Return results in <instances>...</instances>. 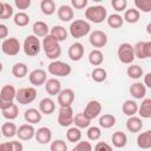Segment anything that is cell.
Returning <instances> with one entry per match:
<instances>
[{
    "label": "cell",
    "mask_w": 151,
    "mask_h": 151,
    "mask_svg": "<svg viewBox=\"0 0 151 151\" xmlns=\"http://www.w3.org/2000/svg\"><path fill=\"white\" fill-rule=\"evenodd\" d=\"M42 48L45 51L46 57L53 61L57 60L61 54V47H60L59 41L51 34L46 35L42 39Z\"/></svg>",
    "instance_id": "cell-1"
},
{
    "label": "cell",
    "mask_w": 151,
    "mask_h": 151,
    "mask_svg": "<svg viewBox=\"0 0 151 151\" xmlns=\"http://www.w3.org/2000/svg\"><path fill=\"white\" fill-rule=\"evenodd\" d=\"M107 11L104 6H90L85 9V18L93 24H101L105 19H107Z\"/></svg>",
    "instance_id": "cell-2"
},
{
    "label": "cell",
    "mask_w": 151,
    "mask_h": 151,
    "mask_svg": "<svg viewBox=\"0 0 151 151\" xmlns=\"http://www.w3.org/2000/svg\"><path fill=\"white\" fill-rule=\"evenodd\" d=\"M68 29H70V34L73 38L79 39V38H83V37L87 35L88 33H91V25L85 20L77 19V20L71 22Z\"/></svg>",
    "instance_id": "cell-3"
},
{
    "label": "cell",
    "mask_w": 151,
    "mask_h": 151,
    "mask_svg": "<svg viewBox=\"0 0 151 151\" xmlns=\"http://www.w3.org/2000/svg\"><path fill=\"white\" fill-rule=\"evenodd\" d=\"M41 42L39 40L38 37H35L34 34H29L25 38L24 40V53L28 57H35L37 54H39L40 50H41Z\"/></svg>",
    "instance_id": "cell-4"
},
{
    "label": "cell",
    "mask_w": 151,
    "mask_h": 151,
    "mask_svg": "<svg viewBox=\"0 0 151 151\" xmlns=\"http://www.w3.org/2000/svg\"><path fill=\"white\" fill-rule=\"evenodd\" d=\"M117 55H118L119 61L122 64H125V65H131L136 58L133 46L129 42H123L119 45L118 51H117Z\"/></svg>",
    "instance_id": "cell-5"
},
{
    "label": "cell",
    "mask_w": 151,
    "mask_h": 151,
    "mask_svg": "<svg viewBox=\"0 0 151 151\" xmlns=\"http://www.w3.org/2000/svg\"><path fill=\"white\" fill-rule=\"evenodd\" d=\"M47 70L52 76H57V77H67L72 72V67L68 64L60 60L51 61L47 66Z\"/></svg>",
    "instance_id": "cell-6"
},
{
    "label": "cell",
    "mask_w": 151,
    "mask_h": 151,
    "mask_svg": "<svg viewBox=\"0 0 151 151\" xmlns=\"http://www.w3.org/2000/svg\"><path fill=\"white\" fill-rule=\"evenodd\" d=\"M37 98V90L35 87H21L17 91V101L21 105H27L31 104L34 99Z\"/></svg>",
    "instance_id": "cell-7"
},
{
    "label": "cell",
    "mask_w": 151,
    "mask_h": 151,
    "mask_svg": "<svg viewBox=\"0 0 151 151\" xmlns=\"http://www.w3.org/2000/svg\"><path fill=\"white\" fill-rule=\"evenodd\" d=\"M20 42L17 38H7L5 40H2L1 44V51L4 54L9 55V57H14L20 52Z\"/></svg>",
    "instance_id": "cell-8"
},
{
    "label": "cell",
    "mask_w": 151,
    "mask_h": 151,
    "mask_svg": "<svg viewBox=\"0 0 151 151\" xmlns=\"http://www.w3.org/2000/svg\"><path fill=\"white\" fill-rule=\"evenodd\" d=\"M74 122V113L71 106L68 107H60L58 112V124L63 127H67L72 125Z\"/></svg>",
    "instance_id": "cell-9"
},
{
    "label": "cell",
    "mask_w": 151,
    "mask_h": 151,
    "mask_svg": "<svg viewBox=\"0 0 151 151\" xmlns=\"http://www.w3.org/2000/svg\"><path fill=\"white\" fill-rule=\"evenodd\" d=\"M90 44L96 47V50H99L101 47H105L106 44H107V35L105 32L100 31V29H96V31H92L90 33Z\"/></svg>",
    "instance_id": "cell-10"
},
{
    "label": "cell",
    "mask_w": 151,
    "mask_h": 151,
    "mask_svg": "<svg viewBox=\"0 0 151 151\" xmlns=\"http://www.w3.org/2000/svg\"><path fill=\"white\" fill-rule=\"evenodd\" d=\"M84 116L86 118H88L90 120L97 118L100 113H101V104L98 101V100H90L85 109H84Z\"/></svg>",
    "instance_id": "cell-11"
},
{
    "label": "cell",
    "mask_w": 151,
    "mask_h": 151,
    "mask_svg": "<svg viewBox=\"0 0 151 151\" xmlns=\"http://www.w3.org/2000/svg\"><path fill=\"white\" fill-rule=\"evenodd\" d=\"M0 110H1L2 117L8 122L15 119L19 114V109L13 103H0Z\"/></svg>",
    "instance_id": "cell-12"
},
{
    "label": "cell",
    "mask_w": 151,
    "mask_h": 151,
    "mask_svg": "<svg viewBox=\"0 0 151 151\" xmlns=\"http://www.w3.org/2000/svg\"><path fill=\"white\" fill-rule=\"evenodd\" d=\"M28 80L32 85L34 86H41L44 84H46L47 81V76H46V71L41 70V68H35L29 74H28Z\"/></svg>",
    "instance_id": "cell-13"
},
{
    "label": "cell",
    "mask_w": 151,
    "mask_h": 151,
    "mask_svg": "<svg viewBox=\"0 0 151 151\" xmlns=\"http://www.w3.org/2000/svg\"><path fill=\"white\" fill-rule=\"evenodd\" d=\"M74 101V92L72 88H64L58 94V104L60 107H68Z\"/></svg>",
    "instance_id": "cell-14"
},
{
    "label": "cell",
    "mask_w": 151,
    "mask_h": 151,
    "mask_svg": "<svg viewBox=\"0 0 151 151\" xmlns=\"http://www.w3.org/2000/svg\"><path fill=\"white\" fill-rule=\"evenodd\" d=\"M17 136L21 140H31L33 137H35V130L32 124H22L18 127Z\"/></svg>",
    "instance_id": "cell-15"
},
{
    "label": "cell",
    "mask_w": 151,
    "mask_h": 151,
    "mask_svg": "<svg viewBox=\"0 0 151 151\" xmlns=\"http://www.w3.org/2000/svg\"><path fill=\"white\" fill-rule=\"evenodd\" d=\"M17 97V91L13 85H5L0 91V103H13Z\"/></svg>",
    "instance_id": "cell-16"
},
{
    "label": "cell",
    "mask_w": 151,
    "mask_h": 151,
    "mask_svg": "<svg viewBox=\"0 0 151 151\" xmlns=\"http://www.w3.org/2000/svg\"><path fill=\"white\" fill-rule=\"evenodd\" d=\"M68 58L72 61H79L81 60V58L84 57V46L80 42H73L70 47H68Z\"/></svg>",
    "instance_id": "cell-17"
},
{
    "label": "cell",
    "mask_w": 151,
    "mask_h": 151,
    "mask_svg": "<svg viewBox=\"0 0 151 151\" xmlns=\"http://www.w3.org/2000/svg\"><path fill=\"white\" fill-rule=\"evenodd\" d=\"M34 138L39 144H47L52 139V131H51L50 127H46V126L39 127L35 131V137Z\"/></svg>",
    "instance_id": "cell-18"
},
{
    "label": "cell",
    "mask_w": 151,
    "mask_h": 151,
    "mask_svg": "<svg viewBox=\"0 0 151 151\" xmlns=\"http://www.w3.org/2000/svg\"><path fill=\"white\" fill-rule=\"evenodd\" d=\"M57 14H58V18L59 20L64 21V22H68L73 19L74 17V12H73V8L68 5H61L58 9H57Z\"/></svg>",
    "instance_id": "cell-19"
},
{
    "label": "cell",
    "mask_w": 151,
    "mask_h": 151,
    "mask_svg": "<svg viewBox=\"0 0 151 151\" xmlns=\"http://www.w3.org/2000/svg\"><path fill=\"white\" fill-rule=\"evenodd\" d=\"M45 91L50 96H57L61 92V83L57 78H51L45 84Z\"/></svg>",
    "instance_id": "cell-20"
},
{
    "label": "cell",
    "mask_w": 151,
    "mask_h": 151,
    "mask_svg": "<svg viewBox=\"0 0 151 151\" xmlns=\"http://www.w3.org/2000/svg\"><path fill=\"white\" fill-rule=\"evenodd\" d=\"M41 117H42V113L39 110L33 109V107L27 109L25 111V113H24V119L26 120V123L27 124H32V125L39 123L41 120Z\"/></svg>",
    "instance_id": "cell-21"
},
{
    "label": "cell",
    "mask_w": 151,
    "mask_h": 151,
    "mask_svg": "<svg viewBox=\"0 0 151 151\" xmlns=\"http://www.w3.org/2000/svg\"><path fill=\"white\" fill-rule=\"evenodd\" d=\"M129 91H130V94L134 99H143L145 97V94H146V86L144 85V83L137 81V83H133L130 86Z\"/></svg>",
    "instance_id": "cell-22"
},
{
    "label": "cell",
    "mask_w": 151,
    "mask_h": 151,
    "mask_svg": "<svg viewBox=\"0 0 151 151\" xmlns=\"http://www.w3.org/2000/svg\"><path fill=\"white\" fill-rule=\"evenodd\" d=\"M32 31H33V34L38 38H45L46 35H48L50 33V27L47 26L46 22L44 21H35L32 26Z\"/></svg>",
    "instance_id": "cell-23"
},
{
    "label": "cell",
    "mask_w": 151,
    "mask_h": 151,
    "mask_svg": "<svg viewBox=\"0 0 151 151\" xmlns=\"http://www.w3.org/2000/svg\"><path fill=\"white\" fill-rule=\"evenodd\" d=\"M137 145L139 149H143V150L151 149V130H147V131L138 134Z\"/></svg>",
    "instance_id": "cell-24"
},
{
    "label": "cell",
    "mask_w": 151,
    "mask_h": 151,
    "mask_svg": "<svg viewBox=\"0 0 151 151\" xmlns=\"http://www.w3.org/2000/svg\"><path fill=\"white\" fill-rule=\"evenodd\" d=\"M55 110V103L51 99V98H44L40 100L39 103V111L42 113V114H52Z\"/></svg>",
    "instance_id": "cell-25"
},
{
    "label": "cell",
    "mask_w": 151,
    "mask_h": 151,
    "mask_svg": "<svg viewBox=\"0 0 151 151\" xmlns=\"http://www.w3.org/2000/svg\"><path fill=\"white\" fill-rule=\"evenodd\" d=\"M138 109H139L138 104H137L134 100H132V99L125 100V101L123 103V106H122L123 113H124L125 116H127V117H133L136 113H138Z\"/></svg>",
    "instance_id": "cell-26"
},
{
    "label": "cell",
    "mask_w": 151,
    "mask_h": 151,
    "mask_svg": "<svg viewBox=\"0 0 151 151\" xmlns=\"http://www.w3.org/2000/svg\"><path fill=\"white\" fill-rule=\"evenodd\" d=\"M126 129L132 133H137L143 129V122L140 117H129L126 120Z\"/></svg>",
    "instance_id": "cell-27"
},
{
    "label": "cell",
    "mask_w": 151,
    "mask_h": 151,
    "mask_svg": "<svg viewBox=\"0 0 151 151\" xmlns=\"http://www.w3.org/2000/svg\"><path fill=\"white\" fill-rule=\"evenodd\" d=\"M111 142H112L114 147L122 149V147H124L127 144V137H126V134L124 132L116 131V132H113V134L111 137Z\"/></svg>",
    "instance_id": "cell-28"
},
{
    "label": "cell",
    "mask_w": 151,
    "mask_h": 151,
    "mask_svg": "<svg viewBox=\"0 0 151 151\" xmlns=\"http://www.w3.org/2000/svg\"><path fill=\"white\" fill-rule=\"evenodd\" d=\"M138 114L140 116V118H144V119L151 118V98L143 99L138 109Z\"/></svg>",
    "instance_id": "cell-29"
},
{
    "label": "cell",
    "mask_w": 151,
    "mask_h": 151,
    "mask_svg": "<svg viewBox=\"0 0 151 151\" xmlns=\"http://www.w3.org/2000/svg\"><path fill=\"white\" fill-rule=\"evenodd\" d=\"M50 34H51L52 37H54V38L60 42V41H64V40H66V39H67L68 32L66 31V28H65V27L59 26V25H55V26H53V27L51 28Z\"/></svg>",
    "instance_id": "cell-30"
},
{
    "label": "cell",
    "mask_w": 151,
    "mask_h": 151,
    "mask_svg": "<svg viewBox=\"0 0 151 151\" xmlns=\"http://www.w3.org/2000/svg\"><path fill=\"white\" fill-rule=\"evenodd\" d=\"M1 132H2V136L6 137V138H12L14 136H17L18 133V127L14 123L12 122H6L2 124L1 126Z\"/></svg>",
    "instance_id": "cell-31"
},
{
    "label": "cell",
    "mask_w": 151,
    "mask_h": 151,
    "mask_svg": "<svg viewBox=\"0 0 151 151\" xmlns=\"http://www.w3.org/2000/svg\"><path fill=\"white\" fill-rule=\"evenodd\" d=\"M140 18V12L137 8H129L124 12V21L129 22V24H136Z\"/></svg>",
    "instance_id": "cell-32"
},
{
    "label": "cell",
    "mask_w": 151,
    "mask_h": 151,
    "mask_svg": "<svg viewBox=\"0 0 151 151\" xmlns=\"http://www.w3.org/2000/svg\"><path fill=\"white\" fill-rule=\"evenodd\" d=\"M88 61L93 66H100L104 61V54L100 50H92L88 54Z\"/></svg>",
    "instance_id": "cell-33"
},
{
    "label": "cell",
    "mask_w": 151,
    "mask_h": 151,
    "mask_svg": "<svg viewBox=\"0 0 151 151\" xmlns=\"http://www.w3.org/2000/svg\"><path fill=\"white\" fill-rule=\"evenodd\" d=\"M27 72H28V68H27V65L24 64V63H15L12 67V74L15 77V78H24L27 76Z\"/></svg>",
    "instance_id": "cell-34"
},
{
    "label": "cell",
    "mask_w": 151,
    "mask_h": 151,
    "mask_svg": "<svg viewBox=\"0 0 151 151\" xmlns=\"http://www.w3.org/2000/svg\"><path fill=\"white\" fill-rule=\"evenodd\" d=\"M13 14H14V9L8 2H0V19L1 20H7L12 18Z\"/></svg>",
    "instance_id": "cell-35"
},
{
    "label": "cell",
    "mask_w": 151,
    "mask_h": 151,
    "mask_svg": "<svg viewBox=\"0 0 151 151\" xmlns=\"http://www.w3.org/2000/svg\"><path fill=\"white\" fill-rule=\"evenodd\" d=\"M99 125L104 129H111L116 125V117L110 113H105L99 118Z\"/></svg>",
    "instance_id": "cell-36"
},
{
    "label": "cell",
    "mask_w": 151,
    "mask_h": 151,
    "mask_svg": "<svg viewBox=\"0 0 151 151\" xmlns=\"http://www.w3.org/2000/svg\"><path fill=\"white\" fill-rule=\"evenodd\" d=\"M126 73H127V76H129L131 79H139V78H142V76H144L143 68H142L139 65H137V64H131V65L127 67Z\"/></svg>",
    "instance_id": "cell-37"
},
{
    "label": "cell",
    "mask_w": 151,
    "mask_h": 151,
    "mask_svg": "<svg viewBox=\"0 0 151 151\" xmlns=\"http://www.w3.org/2000/svg\"><path fill=\"white\" fill-rule=\"evenodd\" d=\"M40 9L45 15H52L55 9V2L53 0H42L40 2Z\"/></svg>",
    "instance_id": "cell-38"
},
{
    "label": "cell",
    "mask_w": 151,
    "mask_h": 151,
    "mask_svg": "<svg viewBox=\"0 0 151 151\" xmlns=\"http://www.w3.org/2000/svg\"><path fill=\"white\" fill-rule=\"evenodd\" d=\"M107 21V25L111 27V28H119L123 26V22H124V19L122 15H119L118 13H114V14H110L106 19Z\"/></svg>",
    "instance_id": "cell-39"
},
{
    "label": "cell",
    "mask_w": 151,
    "mask_h": 151,
    "mask_svg": "<svg viewBox=\"0 0 151 151\" xmlns=\"http://www.w3.org/2000/svg\"><path fill=\"white\" fill-rule=\"evenodd\" d=\"M91 77H92V80L93 81H96V83H103L107 78V72L103 67H96V68H93V71L91 73Z\"/></svg>",
    "instance_id": "cell-40"
},
{
    "label": "cell",
    "mask_w": 151,
    "mask_h": 151,
    "mask_svg": "<svg viewBox=\"0 0 151 151\" xmlns=\"http://www.w3.org/2000/svg\"><path fill=\"white\" fill-rule=\"evenodd\" d=\"M66 138L71 143H79L80 139H81V131H80V129H78L77 126L70 127L67 130V132H66Z\"/></svg>",
    "instance_id": "cell-41"
},
{
    "label": "cell",
    "mask_w": 151,
    "mask_h": 151,
    "mask_svg": "<svg viewBox=\"0 0 151 151\" xmlns=\"http://www.w3.org/2000/svg\"><path fill=\"white\" fill-rule=\"evenodd\" d=\"M29 15L28 14H26L25 12H18L17 14H14V18H13V21H14V24L17 25V26H19V27H25V26H27L28 25V22H29Z\"/></svg>",
    "instance_id": "cell-42"
},
{
    "label": "cell",
    "mask_w": 151,
    "mask_h": 151,
    "mask_svg": "<svg viewBox=\"0 0 151 151\" xmlns=\"http://www.w3.org/2000/svg\"><path fill=\"white\" fill-rule=\"evenodd\" d=\"M73 124L78 127V129H86V127H90V124H91V120L88 118H86L84 116V113H77L74 116V122Z\"/></svg>",
    "instance_id": "cell-43"
},
{
    "label": "cell",
    "mask_w": 151,
    "mask_h": 151,
    "mask_svg": "<svg viewBox=\"0 0 151 151\" xmlns=\"http://www.w3.org/2000/svg\"><path fill=\"white\" fill-rule=\"evenodd\" d=\"M134 55L138 59H145L146 58V51H145V41H138L133 45Z\"/></svg>",
    "instance_id": "cell-44"
},
{
    "label": "cell",
    "mask_w": 151,
    "mask_h": 151,
    "mask_svg": "<svg viewBox=\"0 0 151 151\" xmlns=\"http://www.w3.org/2000/svg\"><path fill=\"white\" fill-rule=\"evenodd\" d=\"M134 6L139 12H151V0H134Z\"/></svg>",
    "instance_id": "cell-45"
},
{
    "label": "cell",
    "mask_w": 151,
    "mask_h": 151,
    "mask_svg": "<svg viewBox=\"0 0 151 151\" xmlns=\"http://www.w3.org/2000/svg\"><path fill=\"white\" fill-rule=\"evenodd\" d=\"M67 144L63 139H55L50 145V151H67Z\"/></svg>",
    "instance_id": "cell-46"
},
{
    "label": "cell",
    "mask_w": 151,
    "mask_h": 151,
    "mask_svg": "<svg viewBox=\"0 0 151 151\" xmlns=\"http://www.w3.org/2000/svg\"><path fill=\"white\" fill-rule=\"evenodd\" d=\"M86 134H87V138L90 140H98L101 137V131L98 126H90L87 129Z\"/></svg>",
    "instance_id": "cell-47"
},
{
    "label": "cell",
    "mask_w": 151,
    "mask_h": 151,
    "mask_svg": "<svg viewBox=\"0 0 151 151\" xmlns=\"http://www.w3.org/2000/svg\"><path fill=\"white\" fill-rule=\"evenodd\" d=\"M111 6L113 7L116 12H123V11H126L127 1L126 0H112Z\"/></svg>",
    "instance_id": "cell-48"
},
{
    "label": "cell",
    "mask_w": 151,
    "mask_h": 151,
    "mask_svg": "<svg viewBox=\"0 0 151 151\" xmlns=\"http://www.w3.org/2000/svg\"><path fill=\"white\" fill-rule=\"evenodd\" d=\"M71 151H92V145L90 142L80 140L79 143L76 144V146Z\"/></svg>",
    "instance_id": "cell-49"
},
{
    "label": "cell",
    "mask_w": 151,
    "mask_h": 151,
    "mask_svg": "<svg viewBox=\"0 0 151 151\" xmlns=\"http://www.w3.org/2000/svg\"><path fill=\"white\" fill-rule=\"evenodd\" d=\"M94 151H113L112 146L105 142H98L94 146Z\"/></svg>",
    "instance_id": "cell-50"
},
{
    "label": "cell",
    "mask_w": 151,
    "mask_h": 151,
    "mask_svg": "<svg viewBox=\"0 0 151 151\" xmlns=\"http://www.w3.org/2000/svg\"><path fill=\"white\" fill-rule=\"evenodd\" d=\"M87 6V0H72L71 1V7L76 9H83Z\"/></svg>",
    "instance_id": "cell-51"
},
{
    "label": "cell",
    "mask_w": 151,
    "mask_h": 151,
    "mask_svg": "<svg viewBox=\"0 0 151 151\" xmlns=\"http://www.w3.org/2000/svg\"><path fill=\"white\" fill-rule=\"evenodd\" d=\"M14 5L18 9H27L31 6V0H15Z\"/></svg>",
    "instance_id": "cell-52"
},
{
    "label": "cell",
    "mask_w": 151,
    "mask_h": 151,
    "mask_svg": "<svg viewBox=\"0 0 151 151\" xmlns=\"http://www.w3.org/2000/svg\"><path fill=\"white\" fill-rule=\"evenodd\" d=\"M9 151H24V145L19 140L9 142Z\"/></svg>",
    "instance_id": "cell-53"
},
{
    "label": "cell",
    "mask_w": 151,
    "mask_h": 151,
    "mask_svg": "<svg viewBox=\"0 0 151 151\" xmlns=\"http://www.w3.org/2000/svg\"><path fill=\"white\" fill-rule=\"evenodd\" d=\"M7 35H8V28L6 25L1 24L0 25V38L2 40H5V39H7Z\"/></svg>",
    "instance_id": "cell-54"
},
{
    "label": "cell",
    "mask_w": 151,
    "mask_h": 151,
    "mask_svg": "<svg viewBox=\"0 0 151 151\" xmlns=\"http://www.w3.org/2000/svg\"><path fill=\"white\" fill-rule=\"evenodd\" d=\"M144 85L146 87L151 88V72H149V73H146L144 76Z\"/></svg>",
    "instance_id": "cell-55"
},
{
    "label": "cell",
    "mask_w": 151,
    "mask_h": 151,
    "mask_svg": "<svg viewBox=\"0 0 151 151\" xmlns=\"http://www.w3.org/2000/svg\"><path fill=\"white\" fill-rule=\"evenodd\" d=\"M145 51L146 58H151V41H145Z\"/></svg>",
    "instance_id": "cell-56"
},
{
    "label": "cell",
    "mask_w": 151,
    "mask_h": 151,
    "mask_svg": "<svg viewBox=\"0 0 151 151\" xmlns=\"http://www.w3.org/2000/svg\"><path fill=\"white\" fill-rule=\"evenodd\" d=\"M0 151H9V142H4L0 144Z\"/></svg>",
    "instance_id": "cell-57"
},
{
    "label": "cell",
    "mask_w": 151,
    "mask_h": 151,
    "mask_svg": "<svg viewBox=\"0 0 151 151\" xmlns=\"http://www.w3.org/2000/svg\"><path fill=\"white\" fill-rule=\"evenodd\" d=\"M146 32H147L149 34H151V22H149V24L146 25Z\"/></svg>",
    "instance_id": "cell-58"
}]
</instances>
